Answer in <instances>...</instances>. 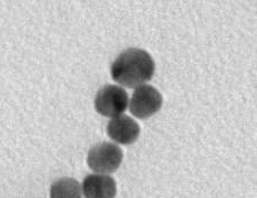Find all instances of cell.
<instances>
[{
	"mask_svg": "<svg viewBox=\"0 0 257 198\" xmlns=\"http://www.w3.org/2000/svg\"><path fill=\"white\" fill-rule=\"evenodd\" d=\"M155 62L148 52L128 48L120 54L111 67L112 79L126 87H136L152 79Z\"/></svg>",
	"mask_w": 257,
	"mask_h": 198,
	"instance_id": "cell-1",
	"label": "cell"
},
{
	"mask_svg": "<svg viewBox=\"0 0 257 198\" xmlns=\"http://www.w3.org/2000/svg\"><path fill=\"white\" fill-rule=\"evenodd\" d=\"M122 150L114 143L102 142L94 146L88 152L87 163L98 174H109L119 168L122 163Z\"/></svg>",
	"mask_w": 257,
	"mask_h": 198,
	"instance_id": "cell-2",
	"label": "cell"
},
{
	"mask_svg": "<svg viewBox=\"0 0 257 198\" xmlns=\"http://www.w3.org/2000/svg\"><path fill=\"white\" fill-rule=\"evenodd\" d=\"M95 109L102 116L118 117L127 109L126 90L115 85H106L98 90L95 97Z\"/></svg>",
	"mask_w": 257,
	"mask_h": 198,
	"instance_id": "cell-3",
	"label": "cell"
},
{
	"mask_svg": "<svg viewBox=\"0 0 257 198\" xmlns=\"http://www.w3.org/2000/svg\"><path fill=\"white\" fill-rule=\"evenodd\" d=\"M161 106L163 96L159 90L150 85H141L133 93L130 110L133 116L144 119L158 113Z\"/></svg>",
	"mask_w": 257,
	"mask_h": 198,
	"instance_id": "cell-4",
	"label": "cell"
},
{
	"mask_svg": "<svg viewBox=\"0 0 257 198\" xmlns=\"http://www.w3.org/2000/svg\"><path fill=\"white\" fill-rule=\"evenodd\" d=\"M107 135L120 144L134 143L139 139L140 125L134 119L125 115L111 119L106 126Z\"/></svg>",
	"mask_w": 257,
	"mask_h": 198,
	"instance_id": "cell-5",
	"label": "cell"
},
{
	"mask_svg": "<svg viewBox=\"0 0 257 198\" xmlns=\"http://www.w3.org/2000/svg\"><path fill=\"white\" fill-rule=\"evenodd\" d=\"M81 191L85 198H114L117 183L112 176L89 174L82 181Z\"/></svg>",
	"mask_w": 257,
	"mask_h": 198,
	"instance_id": "cell-6",
	"label": "cell"
},
{
	"mask_svg": "<svg viewBox=\"0 0 257 198\" xmlns=\"http://www.w3.org/2000/svg\"><path fill=\"white\" fill-rule=\"evenodd\" d=\"M51 198H81V185L76 179H59L52 184Z\"/></svg>",
	"mask_w": 257,
	"mask_h": 198,
	"instance_id": "cell-7",
	"label": "cell"
}]
</instances>
